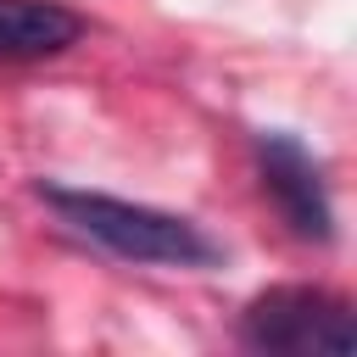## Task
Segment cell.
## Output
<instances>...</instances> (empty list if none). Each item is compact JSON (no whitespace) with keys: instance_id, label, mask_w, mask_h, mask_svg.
Segmentation results:
<instances>
[{"instance_id":"6da1fadb","label":"cell","mask_w":357,"mask_h":357,"mask_svg":"<svg viewBox=\"0 0 357 357\" xmlns=\"http://www.w3.org/2000/svg\"><path fill=\"white\" fill-rule=\"evenodd\" d=\"M39 201H50L78 234L100 240L106 251L128 257V262H156V268H212L223 257V245L195 229L190 218L139 206V201H117L100 190H67V184H39Z\"/></svg>"},{"instance_id":"277c9868","label":"cell","mask_w":357,"mask_h":357,"mask_svg":"<svg viewBox=\"0 0 357 357\" xmlns=\"http://www.w3.org/2000/svg\"><path fill=\"white\" fill-rule=\"evenodd\" d=\"M84 33L78 11L56 0H0V61H39L61 56Z\"/></svg>"},{"instance_id":"7a4b0ae2","label":"cell","mask_w":357,"mask_h":357,"mask_svg":"<svg viewBox=\"0 0 357 357\" xmlns=\"http://www.w3.org/2000/svg\"><path fill=\"white\" fill-rule=\"evenodd\" d=\"M240 340L251 351H284V357H351L357 329L340 296L312 284H279L245 307Z\"/></svg>"},{"instance_id":"3957f363","label":"cell","mask_w":357,"mask_h":357,"mask_svg":"<svg viewBox=\"0 0 357 357\" xmlns=\"http://www.w3.org/2000/svg\"><path fill=\"white\" fill-rule=\"evenodd\" d=\"M257 162H262V184L279 201L284 223L301 240H329L335 234V212H329L318 162L307 156V145L290 139V134H257Z\"/></svg>"}]
</instances>
